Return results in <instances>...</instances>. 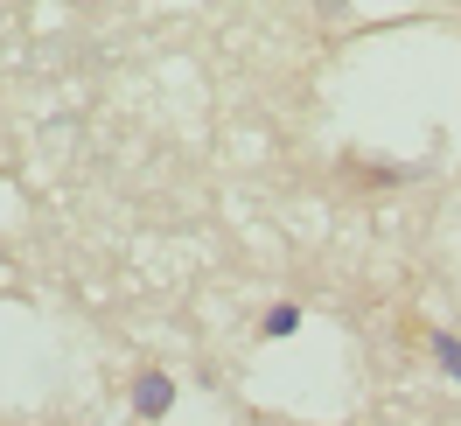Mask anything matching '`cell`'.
Listing matches in <instances>:
<instances>
[{"mask_svg": "<svg viewBox=\"0 0 461 426\" xmlns=\"http://www.w3.org/2000/svg\"><path fill=\"white\" fill-rule=\"evenodd\" d=\"M133 405H140V420H161L175 405V377H161V370H140V385H133Z\"/></svg>", "mask_w": 461, "mask_h": 426, "instance_id": "1", "label": "cell"}, {"mask_svg": "<svg viewBox=\"0 0 461 426\" xmlns=\"http://www.w3.org/2000/svg\"><path fill=\"white\" fill-rule=\"evenodd\" d=\"M433 357H440V370L461 385V342H455V336H433Z\"/></svg>", "mask_w": 461, "mask_h": 426, "instance_id": "2", "label": "cell"}, {"mask_svg": "<svg viewBox=\"0 0 461 426\" xmlns=\"http://www.w3.org/2000/svg\"><path fill=\"white\" fill-rule=\"evenodd\" d=\"M294 329H301V308H294V301L266 314V336H294Z\"/></svg>", "mask_w": 461, "mask_h": 426, "instance_id": "3", "label": "cell"}]
</instances>
